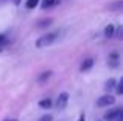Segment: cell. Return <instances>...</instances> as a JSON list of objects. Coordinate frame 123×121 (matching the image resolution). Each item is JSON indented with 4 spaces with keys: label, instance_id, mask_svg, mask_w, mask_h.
I'll use <instances>...</instances> for the list:
<instances>
[{
    "label": "cell",
    "instance_id": "cell-1",
    "mask_svg": "<svg viewBox=\"0 0 123 121\" xmlns=\"http://www.w3.org/2000/svg\"><path fill=\"white\" fill-rule=\"evenodd\" d=\"M58 37H59V31H48L34 42V45H36V48H45L48 45H53L58 40Z\"/></svg>",
    "mask_w": 123,
    "mask_h": 121
},
{
    "label": "cell",
    "instance_id": "cell-2",
    "mask_svg": "<svg viewBox=\"0 0 123 121\" xmlns=\"http://www.w3.org/2000/svg\"><path fill=\"white\" fill-rule=\"evenodd\" d=\"M103 118H105V121H123V110L120 107H115V109L106 112Z\"/></svg>",
    "mask_w": 123,
    "mask_h": 121
},
{
    "label": "cell",
    "instance_id": "cell-3",
    "mask_svg": "<svg viewBox=\"0 0 123 121\" xmlns=\"http://www.w3.org/2000/svg\"><path fill=\"white\" fill-rule=\"evenodd\" d=\"M114 103H115V96L111 93H106L97 99V106L98 107H108V106H112Z\"/></svg>",
    "mask_w": 123,
    "mask_h": 121
},
{
    "label": "cell",
    "instance_id": "cell-4",
    "mask_svg": "<svg viewBox=\"0 0 123 121\" xmlns=\"http://www.w3.org/2000/svg\"><path fill=\"white\" fill-rule=\"evenodd\" d=\"M67 103H69V93L67 92H62V93H59V96H58L56 103H55V107H56L58 110H62L67 107Z\"/></svg>",
    "mask_w": 123,
    "mask_h": 121
},
{
    "label": "cell",
    "instance_id": "cell-5",
    "mask_svg": "<svg viewBox=\"0 0 123 121\" xmlns=\"http://www.w3.org/2000/svg\"><path fill=\"white\" fill-rule=\"evenodd\" d=\"M108 65L111 67V68H117V67L120 65V55H118L117 51H112L111 55L108 56Z\"/></svg>",
    "mask_w": 123,
    "mask_h": 121
},
{
    "label": "cell",
    "instance_id": "cell-6",
    "mask_svg": "<svg viewBox=\"0 0 123 121\" xmlns=\"http://www.w3.org/2000/svg\"><path fill=\"white\" fill-rule=\"evenodd\" d=\"M93 67V59L92 58H86L81 62V67H80V72L81 73H86V72H89L90 68Z\"/></svg>",
    "mask_w": 123,
    "mask_h": 121
},
{
    "label": "cell",
    "instance_id": "cell-7",
    "mask_svg": "<svg viewBox=\"0 0 123 121\" xmlns=\"http://www.w3.org/2000/svg\"><path fill=\"white\" fill-rule=\"evenodd\" d=\"M115 31H117V27H115L114 23L106 25V28H105V37H106V39H112V37L115 36Z\"/></svg>",
    "mask_w": 123,
    "mask_h": 121
},
{
    "label": "cell",
    "instance_id": "cell-8",
    "mask_svg": "<svg viewBox=\"0 0 123 121\" xmlns=\"http://www.w3.org/2000/svg\"><path fill=\"white\" fill-rule=\"evenodd\" d=\"M58 3H61L59 0H42L41 2V8L42 9H50V8H53V6H56Z\"/></svg>",
    "mask_w": 123,
    "mask_h": 121
},
{
    "label": "cell",
    "instance_id": "cell-9",
    "mask_svg": "<svg viewBox=\"0 0 123 121\" xmlns=\"http://www.w3.org/2000/svg\"><path fill=\"white\" fill-rule=\"evenodd\" d=\"M51 75H53V72H51V70H47V72L41 73L39 78H37V82H39V84H44V82H47L48 79L51 78Z\"/></svg>",
    "mask_w": 123,
    "mask_h": 121
},
{
    "label": "cell",
    "instance_id": "cell-10",
    "mask_svg": "<svg viewBox=\"0 0 123 121\" xmlns=\"http://www.w3.org/2000/svg\"><path fill=\"white\" fill-rule=\"evenodd\" d=\"M51 106H53V101H51L50 98H44V99L39 101V107L41 109H50Z\"/></svg>",
    "mask_w": 123,
    "mask_h": 121
},
{
    "label": "cell",
    "instance_id": "cell-11",
    "mask_svg": "<svg viewBox=\"0 0 123 121\" xmlns=\"http://www.w3.org/2000/svg\"><path fill=\"white\" fill-rule=\"evenodd\" d=\"M115 84H117V81H115L114 78L108 79V81H106V84H105V90H106V92H111V90H114V88H115Z\"/></svg>",
    "mask_w": 123,
    "mask_h": 121
},
{
    "label": "cell",
    "instance_id": "cell-12",
    "mask_svg": "<svg viewBox=\"0 0 123 121\" xmlns=\"http://www.w3.org/2000/svg\"><path fill=\"white\" fill-rule=\"evenodd\" d=\"M122 6H123V3L118 0V2H114V3H111V5H108V9H111V11H118V9H122Z\"/></svg>",
    "mask_w": 123,
    "mask_h": 121
},
{
    "label": "cell",
    "instance_id": "cell-13",
    "mask_svg": "<svg viewBox=\"0 0 123 121\" xmlns=\"http://www.w3.org/2000/svg\"><path fill=\"white\" fill-rule=\"evenodd\" d=\"M39 3H41V0H27V2H25V6H27L28 9H34Z\"/></svg>",
    "mask_w": 123,
    "mask_h": 121
},
{
    "label": "cell",
    "instance_id": "cell-14",
    "mask_svg": "<svg viewBox=\"0 0 123 121\" xmlns=\"http://www.w3.org/2000/svg\"><path fill=\"white\" fill-rule=\"evenodd\" d=\"M51 22H53L51 19H45V20H39V22H37V27H39V28H47L48 25H51Z\"/></svg>",
    "mask_w": 123,
    "mask_h": 121
},
{
    "label": "cell",
    "instance_id": "cell-15",
    "mask_svg": "<svg viewBox=\"0 0 123 121\" xmlns=\"http://www.w3.org/2000/svg\"><path fill=\"white\" fill-rule=\"evenodd\" d=\"M115 92H117V95L123 93V81H118L117 84H115Z\"/></svg>",
    "mask_w": 123,
    "mask_h": 121
},
{
    "label": "cell",
    "instance_id": "cell-16",
    "mask_svg": "<svg viewBox=\"0 0 123 121\" xmlns=\"http://www.w3.org/2000/svg\"><path fill=\"white\" fill-rule=\"evenodd\" d=\"M8 44H9L8 37H6L5 34H0V47H3V45H8Z\"/></svg>",
    "mask_w": 123,
    "mask_h": 121
},
{
    "label": "cell",
    "instance_id": "cell-17",
    "mask_svg": "<svg viewBox=\"0 0 123 121\" xmlns=\"http://www.w3.org/2000/svg\"><path fill=\"white\" fill-rule=\"evenodd\" d=\"M39 121H53V116L48 113V115H44V116H41Z\"/></svg>",
    "mask_w": 123,
    "mask_h": 121
},
{
    "label": "cell",
    "instance_id": "cell-18",
    "mask_svg": "<svg viewBox=\"0 0 123 121\" xmlns=\"http://www.w3.org/2000/svg\"><path fill=\"white\" fill-rule=\"evenodd\" d=\"M3 2H11L12 5H16V6H17V5H20V2H22V0H3Z\"/></svg>",
    "mask_w": 123,
    "mask_h": 121
},
{
    "label": "cell",
    "instance_id": "cell-19",
    "mask_svg": "<svg viewBox=\"0 0 123 121\" xmlns=\"http://www.w3.org/2000/svg\"><path fill=\"white\" fill-rule=\"evenodd\" d=\"M78 121H86V116H84V113H81V115H80Z\"/></svg>",
    "mask_w": 123,
    "mask_h": 121
},
{
    "label": "cell",
    "instance_id": "cell-20",
    "mask_svg": "<svg viewBox=\"0 0 123 121\" xmlns=\"http://www.w3.org/2000/svg\"><path fill=\"white\" fill-rule=\"evenodd\" d=\"M3 121H17L16 118H8V120H3Z\"/></svg>",
    "mask_w": 123,
    "mask_h": 121
},
{
    "label": "cell",
    "instance_id": "cell-21",
    "mask_svg": "<svg viewBox=\"0 0 123 121\" xmlns=\"http://www.w3.org/2000/svg\"><path fill=\"white\" fill-rule=\"evenodd\" d=\"M0 51H2V50H0Z\"/></svg>",
    "mask_w": 123,
    "mask_h": 121
}]
</instances>
